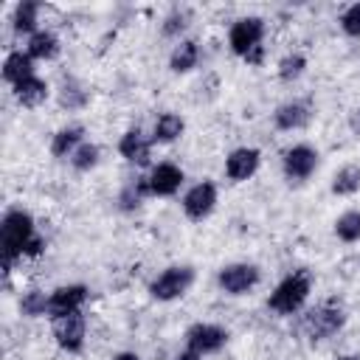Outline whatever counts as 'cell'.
<instances>
[{"instance_id": "16", "label": "cell", "mask_w": 360, "mask_h": 360, "mask_svg": "<svg viewBox=\"0 0 360 360\" xmlns=\"http://www.w3.org/2000/svg\"><path fill=\"white\" fill-rule=\"evenodd\" d=\"M84 143V127L82 124H70L62 127L53 138H51V155L53 158H73V152Z\"/></svg>"}, {"instance_id": "27", "label": "cell", "mask_w": 360, "mask_h": 360, "mask_svg": "<svg viewBox=\"0 0 360 360\" xmlns=\"http://www.w3.org/2000/svg\"><path fill=\"white\" fill-rule=\"evenodd\" d=\"M98 146L96 143H90V141H84L76 152H73V158H70V166L76 169V172H90L96 163H98Z\"/></svg>"}, {"instance_id": "33", "label": "cell", "mask_w": 360, "mask_h": 360, "mask_svg": "<svg viewBox=\"0 0 360 360\" xmlns=\"http://www.w3.org/2000/svg\"><path fill=\"white\" fill-rule=\"evenodd\" d=\"M349 129L360 138V107H354V110H352V115H349Z\"/></svg>"}, {"instance_id": "13", "label": "cell", "mask_w": 360, "mask_h": 360, "mask_svg": "<svg viewBox=\"0 0 360 360\" xmlns=\"http://www.w3.org/2000/svg\"><path fill=\"white\" fill-rule=\"evenodd\" d=\"M262 163V152L253 146H239L225 158V177L231 183H245L248 177H253L259 172Z\"/></svg>"}, {"instance_id": "26", "label": "cell", "mask_w": 360, "mask_h": 360, "mask_svg": "<svg viewBox=\"0 0 360 360\" xmlns=\"http://www.w3.org/2000/svg\"><path fill=\"white\" fill-rule=\"evenodd\" d=\"M307 70V56L304 53H287L281 62H278V79L281 82H295L301 79Z\"/></svg>"}, {"instance_id": "19", "label": "cell", "mask_w": 360, "mask_h": 360, "mask_svg": "<svg viewBox=\"0 0 360 360\" xmlns=\"http://www.w3.org/2000/svg\"><path fill=\"white\" fill-rule=\"evenodd\" d=\"M200 62V45L194 39H180L169 53V68L174 73H188Z\"/></svg>"}, {"instance_id": "5", "label": "cell", "mask_w": 360, "mask_h": 360, "mask_svg": "<svg viewBox=\"0 0 360 360\" xmlns=\"http://www.w3.org/2000/svg\"><path fill=\"white\" fill-rule=\"evenodd\" d=\"M318 163H321V155H318V149H312L309 143H295V146H290V149L284 152V158H281V169H284V177H287L290 183H304V180H309V177L315 174Z\"/></svg>"}, {"instance_id": "32", "label": "cell", "mask_w": 360, "mask_h": 360, "mask_svg": "<svg viewBox=\"0 0 360 360\" xmlns=\"http://www.w3.org/2000/svg\"><path fill=\"white\" fill-rule=\"evenodd\" d=\"M42 250H45V239L37 233V236L28 242V248H25V256H31V259H34V256H39Z\"/></svg>"}, {"instance_id": "24", "label": "cell", "mask_w": 360, "mask_h": 360, "mask_svg": "<svg viewBox=\"0 0 360 360\" xmlns=\"http://www.w3.org/2000/svg\"><path fill=\"white\" fill-rule=\"evenodd\" d=\"M143 197H149V183H146V177H138V180H129V183L121 188L118 202H121L124 211H135V208L143 202Z\"/></svg>"}, {"instance_id": "18", "label": "cell", "mask_w": 360, "mask_h": 360, "mask_svg": "<svg viewBox=\"0 0 360 360\" xmlns=\"http://www.w3.org/2000/svg\"><path fill=\"white\" fill-rule=\"evenodd\" d=\"M28 76H34V59L22 51H11L6 59H3V82H8L11 87L25 82Z\"/></svg>"}, {"instance_id": "1", "label": "cell", "mask_w": 360, "mask_h": 360, "mask_svg": "<svg viewBox=\"0 0 360 360\" xmlns=\"http://www.w3.org/2000/svg\"><path fill=\"white\" fill-rule=\"evenodd\" d=\"M37 236L34 231V217L22 208H8L0 222V259H3V273L11 270L17 259L25 256L28 242Z\"/></svg>"}, {"instance_id": "4", "label": "cell", "mask_w": 360, "mask_h": 360, "mask_svg": "<svg viewBox=\"0 0 360 360\" xmlns=\"http://www.w3.org/2000/svg\"><path fill=\"white\" fill-rule=\"evenodd\" d=\"M301 326H304V332H307L312 340H326V338H332L335 332H340V329L346 326V312H343V307L326 301V304L312 307V309L304 315Z\"/></svg>"}, {"instance_id": "35", "label": "cell", "mask_w": 360, "mask_h": 360, "mask_svg": "<svg viewBox=\"0 0 360 360\" xmlns=\"http://www.w3.org/2000/svg\"><path fill=\"white\" fill-rule=\"evenodd\" d=\"M112 360H141V357H138L135 352H118V354H115Z\"/></svg>"}, {"instance_id": "36", "label": "cell", "mask_w": 360, "mask_h": 360, "mask_svg": "<svg viewBox=\"0 0 360 360\" xmlns=\"http://www.w3.org/2000/svg\"><path fill=\"white\" fill-rule=\"evenodd\" d=\"M338 360H360V354H343V357H338Z\"/></svg>"}, {"instance_id": "11", "label": "cell", "mask_w": 360, "mask_h": 360, "mask_svg": "<svg viewBox=\"0 0 360 360\" xmlns=\"http://www.w3.org/2000/svg\"><path fill=\"white\" fill-rule=\"evenodd\" d=\"M90 290L84 284H62L48 295V318H62L70 312H82V304L87 301Z\"/></svg>"}, {"instance_id": "12", "label": "cell", "mask_w": 360, "mask_h": 360, "mask_svg": "<svg viewBox=\"0 0 360 360\" xmlns=\"http://www.w3.org/2000/svg\"><path fill=\"white\" fill-rule=\"evenodd\" d=\"M183 180H186L183 169L174 166V163H169V160L152 166L149 174H146V183H149V194L152 197H172V194H177L180 186H183Z\"/></svg>"}, {"instance_id": "3", "label": "cell", "mask_w": 360, "mask_h": 360, "mask_svg": "<svg viewBox=\"0 0 360 360\" xmlns=\"http://www.w3.org/2000/svg\"><path fill=\"white\" fill-rule=\"evenodd\" d=\"M194 278H197V273H194L191 264H172V267H166L158 278H152L149 295H152L155 301H174V298H183V295L191 290Z\"/></svg>"}, {"instance_id": "14", "label": "cell", "mask_w": 360, "mask_h": 360, "mask_svg": "<svg viewBox=\"0 0 360 360\" xmlns=\"http://www.w3.org/2000/svg\"><path fill=\"white\" fill-rule=\"evenodd\" d=\"M152 143H155V141H152V138H146V135H143V129L132 127V129H127V132L121 135V141H118V152H121V158H124L127 163L149 166Z\"/></svg>"}, {"instance_id": "17", "label": "cell", "mask_w": 360, "mask_h": 360, "mask_svg": "<svg viewBox=\"0 0 360 360\" xmlns=\"http://www.w3.org/2000/svg\"><path fill=\"white\" fill-rule=\"evenodd\" d=\"M59 51H62V45H59V37H56L53 31L39 28L37 34L28 37V48H25V53H28L31 59H42V62H48V59H56Z\"/></svg>"}, {"instance_id": "22", "label": "cell", "mask_w": 360, "mask_h": 360, "mask_svg": "<svg viewBox=\"0 0 360 360\" xmlns=\"http://www.w3.org/2000/svg\"><path fill=\"white\" fill-rule=\"evenodd\" d=\"M360 191V166L357 163H346L332 174V194L338 197H352Z\"/></svg>"}, {"instance_id": "9", "label": "cell", "mask_w": 360, "mask_h": 360, "mask_svg": "<svg viewBox=\"0 0 360 360\" xmlns=\"http://www.w3.org/2000/svg\"><path fill=\"white\" fill-rule=\"evenodd\" d=\"M51 329H53V338H56L59 349H65V352H82V349H84L87 321H84L82 312H70V315L53 318Z\"/></svg>"}, {"instance_id": "30", "label": "cell", "mask_w": 360, "mask_h": 360, "mask_svg": "<svg viewBox=\"0 0 360 360\" xmlns=\"http://www.w3.org/2000/svg\"><path fill=\"white\" fill-rule=\"evenodd\" d=\"M340 28L346 37H360V3H352L340 14Z\"/></svg>"}, {"instance_id": "7", "label": "cell", "mask_w": 360, "mask_h": 360, "mask_svg": "<svg viewBox=\"0 0 360 360\" xmlns=\"http://www.w3.org/2000/svg\"><path fill=\"white\" fill-rule=\"evenodd\" d=\"M262 281V270L250 262H233V264H225L219 273H217V284L228 292V295H245L250 292L256 284Z\"/></svg>"}, {"instance_id": "21", "label": "cell", "mask_w": 360, "mask_h": 360, "mask_svg": "<svg viewBox=\"0 0 360 360\" xmlns=\"http://www.w3.org/2000/svg\"><path fill=\"white\" fill-rule=\"evenodd\" d=\"M183 129H186V121L177 112H163V115H158V121L152 127V141L155 143H172L183 135Z\"/></svg>"}, {"instance_id": "34", "label": "cell", "mask_w": 360, "mask_h": 360, "mask_svg": "<svg viewBox=\"0 0 360 360\" xmlns=\"http://www.w3.org/2000/svg\"><path fill=\"white\" fill-rule=\"evenodd\" d=\"M174 360H202V357H200L197 352H188V349H186V352H180Z\"/></svg>"}, {"instance_id": "8", "label": "cell", "mask_w": 360, "mask_h": 360, "mask_svg": "<svg viewBox=\"0 0 360 360\" xmlns=\"http://www.w3.org/2000/svg\"><path fill=\"white\" fill-rule=\"evenodd\" d=\"M225 343H228V329H222L219 323H205V321H200V323H191V326L186 329V349H188V352H197L200 357L219 352Z\"/></svg>"}, {"instance_id": "15", "label": "cell", "mask_w": 360, "mask_h": 360, "mask_svg": "<svg viewBox=\"0 0 360 360\" xmlns=\"http://www.w3.org/2000/svg\"><path fill=\"white\" fill-rule=\"evenodd\" d=\"M312 121V107L309 101H301V98H292V101H284L276 107L273 112V124L284 132H292V129H304L307 124Z\"/></svg>"}, {"instance_id": "31", "label": "cell", "mask_w": 360, "mask_h": 360, "mask_svg": "<svg viewBox=\"0 0 360 360\" xmlns=\"http://www.w3.org/2000/svg\"><path fill=\"white\" fill-rule=\"evenodd\" d=\"M186 25H188V14L180 11V8H174V11L163 20V34H166V37H177L180 31H186Z\"/></svg>"}, {"instance_id": "23", "label": "cell", "mask_w": 360, "mask_h": 360, "mask_svg": "<svg viewBox=\"0 0 360 360\" xmlns=\"http://www.w3.org/2000/svg\"><path fill=\"white\" fill-rule=\"evenodd\" d=\"M37 17H39V3L37 0H22V3H17V8H14V17H11V22H14V31L17 34H37L39 28H37Z\"/></svg>"}, {"instance_id": "25", "label": "cell", "mask_w": 360, "mask_h": 360, "mask_svg": "<svg viewBox=\"0 0 360 360\" xmlns=\"http://www.w3.org/2000/svg\"><path fill=\"white\" fill-rule=\"evenodd\" d=\"M335 236H338L340 242H357V239H360V208L343 211V214L335 219Z\"/></svg>"}, {"instance_id": "10", "label": "cell", "mask_w": 360, "mask_h": 360, "mask_svg": "<svg viewBox=\"0 0 360 360\" xmlns=\"http://www.w3.org/2000/svg\"><path fill=\"white\" fill-rule=\"evenodd\" d=\"M217 208V186L211 180L194 183L186 194H183V214L194 222H202L205 217H211V211Z\"/></svg>"}, {"instance_id": "2", "label": "cell", "mask_w": 360, "mask_h": 360, "mask_svg": "<svg viewBox=\"0 0 360 360\" xmlns=\"http://www.w3.org/2000/svg\"><path fill=\"white\" fill-rule=\"evenodd\" d=\"M309 292H312L309 276L301 273V270H295V273L284 276V278L276 284V290H273L270 298H267V307H270L273 312H278V315H292V312H298V309L307 304Z\"/></svg>"}, {"instance_id": "6", "label": "cell", "mask_w": 360, "mask_h": 360, "mask_svg": "<svg viewBox=\"0 0 360 360\" xmlns=\"http://www.w3.org/2000/svg\"><path fill=\"white\" fill-rule=\"evenodd\" d=\"M262 37H264V20L262 17H239L233 20L231 31H228V45L236 56H248L250 51L262 48Z\"/></svg>"}, {"instance_id": "29", "label": "cell", "mask_w": 360, "mask_h": 360, "mask_svg": "<svg viewBox=\"0 0 360 360\" xmlns=\"http://www.w3.org/2000/svg\"><path fill=\"white\" fill-rule=\"evenodd\" d=\"M84 101H87V93L76 82H65L62 96H59V104L68 107V110H79V107H84Z\"/></svg>"}, {"instance_id": "28", "label": "cell", "mask_w": 360, "mask_h": 360, "mask_svg": "<svg viewBox=\"0 0 360 360\" xmlns=\"http://www.w3.org/2000/svg\"><path fill=\"white\" fill-rule=\"evenodd\" d=\"M20 309H22V315H28V318L48 315V295L39 292V290H28V292L22 295V301H20Z\"/></svg>"}, {"instance_id": "20", "label": "cell", "mask_w": 360, "mask_h": 360, "mask_svg": "<svg viewBox=\"0 0 360 360\" xmlns=\"http://www.w3.org/2000/svg\"><path fill=\"white\" fill-rule=\"evenodd\" d=\"M14 98H17L22 107H37V104H42V101L48 98V84H45V79H39V76L34 73V76H28L25 82L14 84Z\"/></svg>"}]
</instances>
